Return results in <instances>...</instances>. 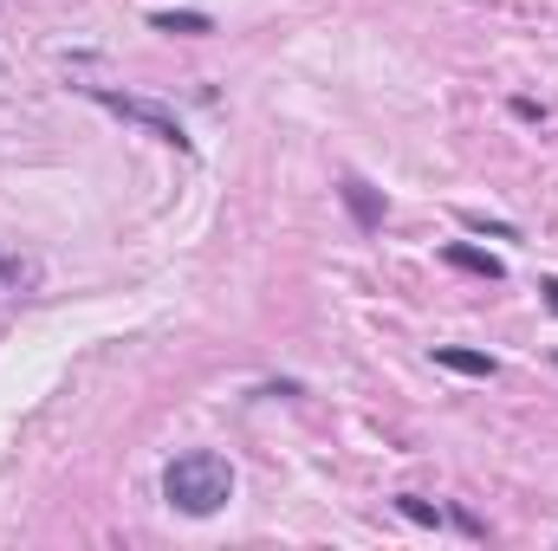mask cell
<instances>
[{
  "label": "cell",
  "instance_id": "obj_1",
  "mask_svg": "<svg viewBox=\"0 0 558 551\" xmlns=\"http://www.w3.org/2000/svg\"><path fill=\"white\" fill-rule=\"evenodd\" d=\"M162 500H169L175 513H189V519L221 513V506L234 500V467H228V454H208V448L175 454V461L162 467Z\"/></svg>",
  "mask_w": 558,
  "mask_h": 551
},
{
  "label": "cell",
  "instance_id": "obj_3",
  "mask_svg": "<svg viewBox=\"0 0 558 551\" xmlns=\"http://www.w3.org/2000/svg\"><path fill=\"white\" fill-rule=\"evenodd\" d=\"M338 195H344V208H351V221H357L364 234H377V228H384V215H390L384 188H371L364 175H338Z\"/></svg>",
  "mask_w": 558,
  "mask_h": 551
},
{
  "label": "cell",
  "instance_id": "obj_11",
  "mask_svg": "<svg viewBox=\"0 0 558 551\" xmlns=\"http://www.w3.org/2000/svg\"><path fill=\"white\" fill-rule=\"evenodd\" d=\"M0 91H7V59H0Z\"/></svg>",
  "mask_w": 558,
  "mask_h": 551
},
{
  "label": "cell",
  "instance_id": "obj_9",
  "mask_svg": "<svg viewBox=\"0 0 558 551\" xmlns=\"http://www.w3.org/2000/svg\"><path fill=\"white\" fill-rule=\"evenodd\" d=\"M539 298H546V305L558 311V279H539Z\"/></svg>",
  "mask_w": 558,
  "mask_h": 551
},
{
  "label": "cell",
  "instance_id": "obj_5",
  "mask_svg": "<svg viewBox=\"0 0 558 551\" xmlns=\"http://www.w3.org/2000/svg\"><path fill=\"white\" fill-rule=\"evenodd\" d=\"M435 364L454 370V377H494V370H500L487 351H461V344H435Z\"/></svg>",
  "mask_w": 558,
  "mask_h": 551
},
{
  "label": "cell",
  "instance_id": "obj_6",
  "mask_svg": "<svg viewBox=\"0 0 558 551\" xmlns=\"http://www.w3.org/2000/svg\"><path fill=\"white\" fill-rule=\"evenodd\" d=\"M149 26H156V33H215V20H208V13H169V7H162V13H149Z\"/></svg>",
  "mask_w": 558,
  "mask_h": 551
},
{
  "label": "cell",
  "instance_id": "obj_4",
  "mask_svg": "<svg viewBox=\"0 0 558 551\" xmlns=\"http://www.w3.org/2000/svg\"><path fill=\"white\" fill-rule=\"evenodd\" d=\"M441 260H448V267H461V273H474V279H507V267H500L494 254H481V247H468V241H448V247H441Z\"/></svg>",
  "mask_w": 558,
  "mask_h": 551
},
{
  "label": "cell",
  "instance_id": "obj_2",
  "mask_svg": "<svg viewBox=\"0 0 558 551\" xmlns=\"http://www.w3.org/2000/svg\"><path fill=\"white\" fill-rule=\"evenodd\" d=\"M85 91H92V98H98L105 111H118V118H131V124H143V131H149L156 143H169V149H182V156L195 149L175 111H162V105H149V98H131V91H111V85H85Z\"/></svg>",
  "mask_w": 558,
  "mask_h": 551
},
{
  "label": "cell",
  "instance_id": "obj_10",
  "mask_svg": "<svg viewBox=\"0 0 558 551\" xmlns=\"http://www.w3.org/2000/svg\"><path fill=\"white\" fill-rule=\"evenodd\" d=\"M0 279H13V260H0Z\"/></svg>",
  "mask_w": 558,
  "mask_h": 551
},
{
  "label": "cell",
  "instance_id": "obj_8",
  "mask_svg": "<svg viewBox=\"0 0 558 551\" xmlns=\"http://www.w3.org/2000/svg\"><path fill=\"white\" fill-rule=\"evenodd\" d=\"M461 221H468V228H474V234H500V241H520V234H513V228H500V221H487V215H461Z\"/></svg>",
  "mask_w": 558,
  "mask_h": 551
},
{
  "label": "cell",
  "instance_id": "obj_7",
  "mask_svg": "<svg viewBox=\"0 0 558 551\" xmlns=\"http://www.w3.org/2000/svg\"><path fill=\"white\" fill-rule=\"evenodd\" d=\"M397 513H403V519H416V526H441V513H435L428 500H410V493L397 500Z\"/></svg>",
  "mask_w": 558,
  "mask_h": 551
}]
</instances>
